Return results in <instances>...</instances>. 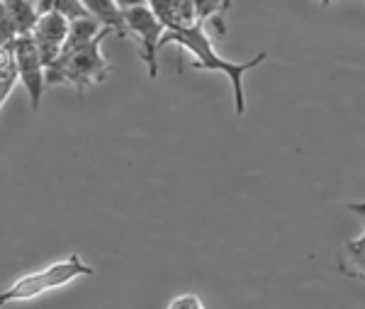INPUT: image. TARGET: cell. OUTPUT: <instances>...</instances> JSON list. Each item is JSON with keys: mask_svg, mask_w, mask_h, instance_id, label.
<instances>
[{"mask_svg": "<svg viewBox=\"0 0 365 309\" xmlns=\"http://www.w3.org/2000/svg\"><path fill=\"white\" fill-rule=\"evenodd\" d=\"M168 44H178L185 51H190L195 56L192 61V71H220L225 74L229 83H232V93H234V112L237 117H241L246 112V93H244V76L251 69H256L258 64L266 61V51L256 54L249 61H227L225 56H220L212 46L210 34L205 32V22H197L192 27H182V29H166L161 39V49H166Z\"/></svg>", "mask_w": 365, "mask_h": 309, "instance_id": "6da1fadb", "label": "cell"}, {"mask_svg": "<svg viewBox=\"0 0 365 309\" xmlns=\"http://www.w3.org/2000/svg\"><path fill=\"white\" fill-rule=\"evenodd\" d=\"M115 34L110 27H105L96 39L91 41L83 49L73 51L68 56H58L54 64L46 66V83L51 86H73L78 91L96 86V83L108 81V76L113 74V66L108 64V59L100 51L105 37Z\"/></svg>", "mask_w": 365, "mask_h": 309, "instance_id": "7a4b0ae2", "label": "cell"}, {"mask_svg": "<svg viewBox=\"0 0 365 309\" xmlns=\"http://www.w3.org/2000/svg\"><path fill=\"white\" fill-rule=\"evenodd\" d=\"M93 273H96L93 265H88L78 253H71L68 258L56 260V263L46 265L44 270L29 273V275H22L20 280H15L8 290H3L0 305L37 300V297H42L44 293L66 288V285L76 283L78 278H91Z\"/></svg>", "mask_w": 365, "mask_h": 309, "instance_id": "3957f363", "label": "cell"}, {"mask_svg": "<svg viewBox=\"0 0 365 309\" xmlns=\"http://www.w3.org/2000/svg\"><path fill=\"white\" fill-rule=\"evenodd\" d=\"M127 34L139 41V56L146 64L149 78L158 76V51H161V39L166 34V25L156 17L151 5H139V8L125 10Z\"/></svg>", "mask_w": 365, "mask_h": 309, "instance_id": "277c9868", "label": "cell"}, {"mask_svg": "<svg viewBox=\"0 0 365 309\" xmlns=\"http://www.w3.org/2000/svg\"><path fill=\"white\" fill-rule=\"evenodd\" d=\"M5 46H13L17 69H20V83L25 86V91L29 95L32 110H39V103H42L44 91L49 88V83H46V66L42 54H39L37 41H34L32 34H20L13 44H5Z\"/></svg>", "mask_w": 365, "mask_h": 309, "instance_id": "5b68a950", "label": "cell"}, {"mask_svg": "<svg viewBox=\"0 0 365 309\" xmlns=\"http://www.w3.org/2000/svg\"><path fill=\"white\" fill-rule=\"evenodd\" d=\"M68 29H71V20H66V17L61 13H56V10L39 15V22H37V27H34L32 37L39 46L44 66L54 64L58 54H61L63 44H66V39H68Z\"/></svg>", "mask_w": 365, "mask_h": 309, "instance_id": "8992f818", "label": "cell"}, {"mask_svg": "<svg viewBox=\"0 0 365 309\" xmlns=\"http://www.w3.org/2000/svg\"><path fill=\"white\" fill-rule=\"evenodd\" d=\"M149 5L166 29H182L200 22L192 0H149Z\"/></svg>", "mask_w": 365, "mask_h": 309, "instance_id": "52a82bcc", "label": "cell"}, {"mask_svg": "<svg viewBox=\"0 0 365 309\" xmlns=\"http://www.w3.org/2000/svg\"><path fill=\"white\" fill-rule=\"evenodd\" d=\"M86 5V10L96 20H100L103 27H110L120 37H129L127 25H125V10L115 3V0H81Z\"/></svg>", "mask_w": 365, "mask_h": 309, "instance_id": "ba28073f", "label": "cell"}, {"mask_svg": "<svg viewBox=\"0 0 365 309\" xmlns=\"http://www.w3.org/2000/svg\"><path fill=\"white\" fill-rule=\"evenodd\" d=\"M103 29L105 27L100 25V20H96V17L73 20V22H71V29H68V39H66V44H63V49H61V54H58V56H68V54H73V51L83 49V46L91 44V41L96 39Z\"/></svg>", "mask_w": 365, "mask_h": 309, "instance_id": "9c48e42d", "label": "cell"}, {"mask_svg": "<svg viewBox=\"0 0 365 309\" xmlns=\"http://www.w3.org/2000/svg\"><path fill=\"white\" fill-rule=\"evenodd\" d=\"M0 10L10 15L20 34H32L39 22V10L34 0H3Z\"/></svg>", "mask_w": 365, "mask_h": 309, "instance_id": "30bf717a", "label": "cell"}, {"mask_svg": "<svg viewBox=\"0 0 365 309\" xmlns=\"http://www.w3.org/2000/svg\"><path fill=\"white\" fill-rule=\"evenodd\" d=\"M17 81H20V69H17L13 46H0V103L3 105L15 91Z\"/></svg>", "mask_w": 365, "mask_h": 309, "instance_id": "8fae6325", "label": "cell"}, {"mask_svg": "<svg viewBox=\"0 0 365 309\" xmlns=\"http://www.w3.org/2000/svg\"><path fill=\"white\" fill-rule=\"evenodd\" d=\"M192 5H195V10H197L200 22L210 20L220 34L227 32L225 15L229 13V8H232V0H192Z\"/></svg>", "mask_w": 365, "mask_h": 309, "instance_id": "7c38bea8", "label": "cell"}, {"mask_svg": "<svg viewBox=\"0 0 365 309\" xmlns=\"http://www.w3.org/2000/svg\"><path fill=\"white\" fill-rule=\"evenodd\" d=\"M346 260L351 263V268H341V270H344L346 275L365 280V234L346 243Z\"/></svg>", "mask_w": 365, "mask_h": 309, "instance_id": "4fadbf2b", "label": "cell"}, {"mask_svg": "<svg viewBox=\"0 0 365 309\" xmlns=\"http://www.w3.org/2000/svg\"><path fill=\"white\" fill-rule=\"evenodd\" d=\"M54 10L61 13L66 20H83V17H93L91 13L86 10V5L81 0H54Z\"/></svg>", "mask_w": 365, "mask_h": 309, "instance_id": "5bb4252c", "label": "cell"}, {"mask_svg": "<svg viewBox=\"0 0 365 309\" xmlns=\"http://www.w3.org/2000/svg\"><path fill=\"white\" fill-rule=\"evenodd\" d=\"M168 309H207L202 305V300H200L197 295H178L175 300H170Z\"/></svg>", "mask_w": 365, "mask_h": 309, "instance_id": "9a60e30c", "label": "cell"}, {"mask_svg": "<svg viewBox=\"0 0 365 309\" xmlns=\"http://www.w3.org/2000/svg\"><path fill=\"white\" fill-rule=\"evenodd\" d=\"M122 10H129V8H139V5H146L149 0H115Z\"/></svg>", "mask_w": 365, "mask_h": 309, "instance_id": "2e32d148", "label": "cell"}, {"mask_svg": "<svg viewBox=\"0 0 365 309\" xmlns=\"http://www.w3.org/2000/svg\"><path fill=\"white\" fill-rule=\"evenodd\" d=\"M349 212H353V215H361L365 217V202H349Z\"/></svg>", "mask_w": 365, "mask_h": 309, "instance_id": "e0dca14e", "label": "cell"}, {"mask_svg": "<svg viewBox=\"0 0 365 309\" xmlns=\"http://www.w3.org/2000/svg\"><path fill=\"white\" fill-rule=\"evenodd\" d=\"M34 3H37V0H34Z\"/></svg>", "mask_w": 365, "mask_h": 309, "instance_id": "ac0fdd59", "label": "cell"}]
</instances>
